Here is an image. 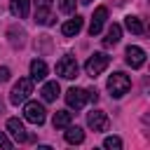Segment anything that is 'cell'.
<instances>
[{
	"mask_svg": "<svg viewBox=\"0 0 150 150\" xmlns=\"http://www.w3.org/2000/svg\"><path fill=\"white\" fill-rule=\"evenodd\" d=\"M129 89H131L129 75H124V73H112V75L108 77V91H110L112 98H122Z\"/></svg>",
	"mask_w": 150,
	"mask_h": 150,
	"instance_id": "1",
	"label": "cell"
},
{
	"mask_svg": "<svg viewBox=\"0 0 150 150\" xmlns=\"http://www.w3.org/2000/svg\"><path fill=\"white\" fill-rule=\"evenodd\" d=\"M108 63H110V56L96 52V54H91V56L87 59V63H84V73H87L89 77H98V75L108 68Z\"/></svg>",
	"mask_w": 150,
	"mask_h": 150,
	"instance_id": "2",
	"label": "cell"
},
{
	"mask_svg": "<svg viewBox=\"0 0 150 150\" xmlns=\"http://www.w3.org/2000/svg\"><path fill=\"white\" fill-rule=\"evenodd\" d=\"M30 94H33V80H30V77H21V80L14 84L12 94H9V103H12V105L26 103V98H28Z\"/></svg>",
	"mask_w": 150,
	"mask_h": 150,
	"instance_id": "3",
	"label": "cell"
},
{
	"mask_svg": "<svg viewBox=\"0 0 150 150\" xmlns=\"http://www.w3.org/2000/svg\"><path fill=\"white\" fill-rule=\"evenodd\" d=\"M56 73H59L63 80H75V77L80 75V66H77V61H75L73 56H61V59L56 61Z\"/></svg>",
	"mask_w": 150,
	"mask_h": 150,
	"instance_id": "4",
	"label": "cell"
},
{
	"mask_svg": "<svg viewBox=\"0 0 150 150\" xmlns=\"http://www.w3.org/2000/svg\"><path fill=\"white\" fill-rule=\"evenodd\" d=\"M23 117H26V122L40 127V124L45 122V117H47V110H45L42 103H38V101H28L26 108H23Z\"/></svg>",
	"mask_w": 150,
	"mask_h": 150,
	"instance_id": "5",
	"label": "cell"
},
{
	"mask_svg": "<svg viewBox=\"0 0 150 150\" xmlns=\"http://www.w3.org/2000/svg\"><path fill=\"white\" fill-rule=\"evenodd\" d=\"M7 131L12 134V138H14L16 143H26V141H35L33 136H28V131H26V127H23V122H21L19 117H9V120H7Z\"/></svg>",
	"mask_w": 150,
	"mask_h": 150,
	"instance_id": "6",
	"label": "cell"
},
{
	"mask_svg": "<svg viewBox=\"0 0 150 150\" xmlns=\"http://www.w3.org/2000/svg\"><path fill=\"white\" fill-rule=\"evenodd\" d=\"M35 21L42 23V26L54 23V16H52V0H35Z\"/></svg>",
	"mask_w": 150,
	"mask_h": 150,
	"instance_id": "7",
	"label": "cell"
},
{
	"mask_svg": "<svg viewBox=\"0 0 150 150\" xmlns=\"http://www.w3.org/2000/svg\"><path fill=\"white\" fill-rule=\"evenodd\" d=\"M87 124H89V129H94V131H105L108 124H110V120H108V115H105L103 110H91V112L87 115Z\"/></svg>",
	"mask_w": 150,
	"mask_h": 150,
	"instance_id": "8",
	"label": "cell"
},
{
	"mask_svg": "<svg viewBox=\"0 0 150 150\" xmlns=\"http://www.w3.org/2000/svg\"><path fill=\"white\" fill-rule=\"evenodd\" d=\"M66 103H68V108L80 110V108L87 103V91H84V89H77V87H70V89L66 91Z\"/></svg>",
	"mask_w": 150,
	"mask_h": 150,
	"instance_id": "9",
	"label": "cell"
},
{
	"mask_svg": "<svg viewBox=\"0 0 150 150\" xmlns=\"http://www.w3.org/2000/svg\"><path fill=\"white\" fill-rule=\"evenodd\" d=\"M124 54H127V63H129L131 68H143V63H145V52H143L141 47L129 45Z\"/></svg>",
	"mask_w": 150,
	"mask_h": 150,
	"instance_id": "10",
	"label": "cell"
},
{
	"mask_svg": "<svg viewBox=\"0 0 150 150\" xmlns=\"http://www.w3.org/2000/svg\"><path fill=\"white\" fill-rule=\"evenodd\" d=\"M105 19H108V9H105V7H96V12H94V16H91V23H89V35H91V38L101 33Z\"/></svg>",
	"mask_w": 150,
	"mask_h": 150,
	"instance_id": "11",
	"label": "cell"
},
{
	"mask_svg": "<svg viewBox=\"0 0 150 150\" xmlns=\"http://www.w3.org/2000/svg\"><path fill=\"white\" fill-rule=\"evenodd\" d=\"M82 23H84V19L75 14V19H68V21L61 26V33H63L66 38H73V35H77V33L82 30Z\"/></svg>",
	"mask_w": 150,
	"mask_h": 150,
	"instance_id": "12",
	"label": "cell"
},
{
	"mask_svg": "<svg viewBox=\"0 0 150 150\" xmlns=\"http://www.w3.org/2000/svg\"><path fill=\"white\" fill-rule=\"evenodd\" d=\"M120 38H122V28H120V23H112L103 38V47H115L120 42Z\"/></svg>",
	"mask_w": 150,
	"mask_h": 150,
	"instance_id": "13",
	"label": "cell"
},
{
	"mask_svg": "<svg viewBox=\"0 0 150 150\" xmlns=\"http://www.w3.org/2000/svg\"><path fill=\"white\" fill-rule=\"evenodd\" d=\"M28 7H30V0H12L9 2V12L19 19H26L28 16Z\"/></svg>",
	"mask_w": 150,
	"mask_h": 150,
	"instance_id": "14",
	"label": "cell"
},
{
	"mask_svg": "<svg viewBox=\"0 0 150 150\" xmlns=\"http://www.w3.org/2000/svg\"><path fill=\"white\" fill-rule=\"evenodd\" d=\"M52 122H54V129H66V127L73 122V112H68V110H56Z\"/></svg>",
	"mask_w": 150,
	"mask_h": 150,
	"instance_id": "15",
	"label": "cell"
},
{
	"mask_svg": "<svg viewBox=\"0 0 150 150\" xmlns=\"http://www.w3.org/2000/svg\"><path fill=\"white\" fill-rule=\"evenodd\" d=\"M45 75H47V63L42 59L30 61V77L33 80H45Z\"/></svg>",
	"mask_w": 150,
	"mask_h": 150,
	"instance_id": "16",
	"label": "cell"
},
{
	"mask_svg": "<svg viewBox=\"0 0 150 150\" xmlns=\"http://www.w3.org/2000/svg\"><path fill=\"white\" fill-rule=\"evenodd\" d=\"M59 91H61V89H59V82H45V87H42L40 94H42V98L49 103V101H56Z\"/></svg>",
	"mask_w": 150,
	"mask_h": 150,
	"instance_id": "17",
	"label": "cell"
},
{
	"mask_svg": "<svg viewBox=\"0 0 150 150\" xmlns=\"http://www.w3.org/2000/svg\"><path fill=\"white\" fill-rule=\"evenodd\" d=\"M124 26H127V30H131L134 35H143V33H145V28H143V23H141L138 16H131V14H129V16L124 19Z\"/></svg>",
	"mask_w": 150,
	"mask_h": 150,
	"instance_id": "18",
	"label": "cell"
},
{
	"mask_svg": "<svg viewBox=\"0 0 150 150\" xmlns=\"http://www.w3.org/2000/svg\"><path fill=\"white\" fill-rule=\"evenodd\" d=\"M66 141L68 143H82L84 141V131L80 129V127H66Z\"/></svg>",
	"mask_w": 150,
	"mask_h": 150,
	"instance_id": "19",
	"label": "cell"
},
{
	"mask_svg": "<svg viewBox=\"0 0 150 150\" xmlns=\"http://www.w3.org/2000/svg\"><path fill=\"white\" fill-rule=\"evenodd\" d=\"M23 30L21 28H16V26H12L9 28V40H12V45H23Z\"/></svg>",
	"mask_w": 150,
	"mask_h": 150,
	"instance_id": "20",
	"label": "cell"
},
{
	"mask_svg": "<svg viewBox=\"0 0 150 150\" xmlns=\"http://www.w3.org/2000/svg\"><path fill=\"white\" fill-rule=\"evenodd\" d=\"M59 9L63 14H73L75 12V0H59Z\"/></svg>",
	"mask_w": 150,
	"mask_h": 150,
	"instance_id": "21",
	"label": "cell"
},
{
	"mask_svg": "<svg viewBox=\"0 0 150 150\" xmlns=\"http://www.w3.org/2000/svg\"><path fill=\"white\" fill-rule=\"evenodd\" d=\"M103 145L110 148V150H120V148H122V141H120L117 136H108V138L103 141Z\"/></svg>",
	"mask_w": 150,
	"mask_h": 150,
	"instance_id": "22",
	"label": "cell"
},
{
	"mask_svg": "<svg viewBox=\"0 0 150 150\" xmlns=\"http://www.w3.org/2000/svg\"><path fill=\"white\" fill-rule=\"evenodd\" d=\"M0 148H5V150H9V148H12V141L5 136V131H0Z\"/></svg>",
	"mask_w": 150,
	"mask_h": 150,
	"instance_id": "23",
	"label": "cell"
},
{
	"mask_svg": "<svg viewBox=\"0 0 150 150\" xmlns=\"http://www.w3.org/2000/svg\"><path fill=\"white\" fill-rule=\"evenodd\" d=\"M84 91H87V101H91V103L98 101V91L96 89H84Z\"/></svg>",
	"mask_w": 150,
	"mask_h": 150,
	"instance_id": "24",
	"label": "cell"
},
{
	"mask_svg": "<svg viewBox=\"0 0 150 150\" xmlns=\"http://www.w3.org/2000/svg\"><path fill=\"white\" fill-rule=\"evenodd\" d=\"M7 80H9V68H7V66H2V68H0V84H2V82H7Z\"/></svg>",
	"mask_w": 150,
	"mask_h": 150,
	"instance_id": "25",
	"label": "cell"
},
{
	"mask_svg": "<svg viewBox=\"0 0 150 150\" xmlns=\"http://www.w3.org/2000/svg\"><path fill=\"white\" fill-rule=\"evenodd\" d=\"M80 2H82V5H89V2H91V0H80Z\"/></svg>",
	"mask_w": 150,
	"mask_h": 150,
	"instance_id": "26",
	"label": "cell"
}]
</instances>
